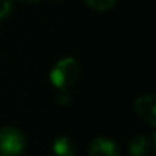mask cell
I'll return each mask as SVG.
<instances>
[{
  "label": "cell",
  "instance_id": "6da1fadb",
  "mask_svg": "<svg viewBox=\"0 0 156 156\" xmlns=\"http://www.w3.org/2000/svg\"><path fill=\"white\" fill-rule=\"evenodd\" d=\"M80 63L77 59L69 56L58 60L49 71V81L55 88L66 90L76 83L80 77Z\"/></svg>",
  "mask_w": 156,
  "mask_h": 156
},
{
  "label": "cell",
  "instance_id": "7a4b0ae2",
  "mask_svg": "<svg viewBox=\"0 0 156 156\" xmlns=\"http://www.w3.org/2000/svg\"><path fill=\"white\" fill-rule=\"evenodd\" d=\"M26 149V137L19 129L4 126L0 129V156H21Z\"/></svg>",
  "mask_w": 156,
  "mask_h": 156
},
{
  "label": "cell",
  "instance_id": "3957f363",
  "mask_svg": "<svg viewBox=\"0 0 156 156\" xmlns=\"http://www.w3.org/2000/svg\"><path fill=\"white\" fill-rule=\"evenodd\" d=\"M137 114L151 126H156V99L155 94H143L134 103Z\"/></svg>",
  "mask_w": 156,
  "mask_h": 156
},
{
  "label": "cell",
  "instance_id": "277c9868",
  "mask_svg": "<svg viewBox=\"0 0 156 156\" xmlns=\"http://www.w3.org/2000/svg\"><path fill=\"white\" fill-rule=\"evenodd\" d=\"M89 155L90 156H119L121 148L118 143L107 137H96L89 144Z\"/></svg>",
  "mask_w": 156,
  "mask_h": 156
},
{
  "label": "cell",
  "instance_id": "5b68a950",
  "mask_svg": "<svg viewBox=\"0 0 156 156\" xmlns=\"http://www.w3.org/2000/svg\"><path fill=\"white\" fill-rule=\"evenodd\" d=\"M154 144L149 141V138L144 134H137L130 140L127 151H129L130 156H145L149 152L151 147Z\"/></svg>",
  "mask_w": 156,
  "mask_h": 156
},
{
  "label": "cell",
  "instance_id": "8992f818",
  "mask_svg": "<svg viewBox=\"0 0 156 156\" xmlns=\"http://www.w3.org/2000/svg\"><path fill=\"white\" fill-rule=\"evenodd\" d=\"M52 151L55 156H74L76 155V147L71 138L67 136H60V137L55 138L54 144H52Z\"/></svg>",
  "mask_w": 156,
  "mask_h": 156
},
{
  "label": "cell",
  "instance_id": "52a82bcc",
  "mask_svg": "<svg viewBox=\"0 0 156 156\" xmlns=\"http://www.w3.org/2000/svg\"><path fill=\"white\" fill-rule=\"evenodd\" d=\"M83 2L93 11H107L115 5L116 0H83Z\"/></svg>",
  "mask_w": 156,
  "mask_h": 156
},
{
  "label": "cell",
  "instance_id": "ba28073f",
  "mask_svg": "<svg viewBox=\"0 0 156 156\" xmlns=\"http://www.w3.org/2000/svg\"><path fill=\"white\" fill-rule=\"evenodd\" d=\"M14 8V0H0V19L11 14Z\"/></svg>",
  "mask_w": 156,
  "mask_h": 156
},
{
  "label": "cell",
  "instance_id": "9c48e42d",
  "mask_svg": "<svg viewBox=\"0 0 156 156\" xmlns=\"http://www.w3.org/2000/svg\"><path fill=\"white\" fill-rule=\"evenodd\" d=\"M19 2L26 3V4H33V3H37V2H40V0H19Z\"/></svg>",
  "mask_w": 156,
  "mask_h": 156
}]
</instances>
